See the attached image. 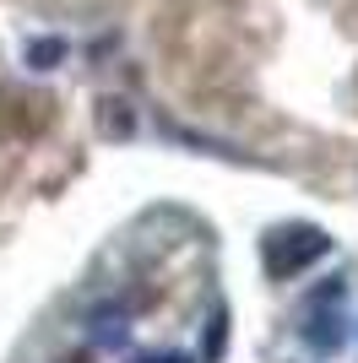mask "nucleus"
I'll use <instances>...</instances> for the list:
<instances>
[{
    "label": "nucleus",
    "mask_w": 358,
    "mask_h": 363,
    "mask_svg": "<svg viewBox=\"0 0 358 363\" xmlns=\"http://www.w3.org/2000/svg\"><path fill=\"white\" fill-rule=\"evenodd\" d=\"M331 250V239L320 233V228H277L266 239V272L271 277H298L304 266H315V260Z\"/></svg>",
    "instance_id": "obj_1"
},
{
    "label": "nucleus",
    "mask_w": 358,
    "mask_h": 363,
    "mask_svg": "<svg viewBox=\"0 0 358 363\" xmlns=\"http://www.w3.org/2000/svg\"><path fill=\"white\" fill-rule=\"evenodd\" d=\"M49 98L44 92H22V87H0V136H38L49 125Z\"/></svg>",
    "instance_id": "obj_2"
},
{
    "label": "nucleus",
    "mask_w": 358,
    "mask_h": 363,
    "mask_svg": "<svg viewBox=\"0 0 358 363\" xmlns=\"http://www.w3.org/2000/svg\"><path fill=\"white\" fill-rule=\"evenodd\" d=\"M60 55H65V44H33V65H49Z\"/></svg>",
    "instance_id": "obj_3"
},
{
    "label": "nucleus",
    "mask_w": 358,
    "mask_h": 363,
    "mask_svg": "<svg viewBox=\"0 0 358 363\" xmlns=\"http://www.w3.org/2000/svg\"><path fill=\"white\" fill-rule=\"evenodd\" d=\"M136 363H190V358H179V352H152V358H136Z\"/></svg>",
    "instance_id": "obj_4"
}]
</instances>
